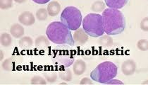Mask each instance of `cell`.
Masks as SVG:
<instances>
[{"label":"cell","instance_id":"1","mask_svg":"<svg viewBox=\"0 0 148 85\" xmlns=\"http://www.w3.org/2000/svg\"><path fill=\"white\" fill-rule=\"evenodd\" d=\"M104 33L107 35L121 34L125 28V19L119 9L108 8L102 13Z\"/></svg>","mask_w":148,"mask_h":85},{"label":"cell","instance_id":"2","mask_svg":"<svg viewBox=\"0 0 148 85\" xmlns=\"http://www.w3.org/2000/svg\"><path fill=\"white\" fill-rule=\"evenodd\" d=\"M46 34L49 40L57 45H68L73 46L75 42L71 33L62 22L54 21L47 26Z\"/></svg>","mask_w":148,"mask_h":85},{"label":"cell","instance_id":"3","mask_svg":"<svg viewBox=\"0 0 148 85\" xmlns=\"http://www.w3.org/2000/svg\"><path fill=\"white\" fill-rule=\"evenodd\" d=\"M117 66L111 61L102 62L91 72V79L102 84H107L117 75Z\"/></svg>","mask_w":148,"mask_h":85},{"label":"cell","instance_id":"4","mask_svg":"<svg viewBox=\"0 0 148 85\" xmlns=\"http://www.w3.org/2000/svg\"><path fill=\"white\" fill-rule=\"evenodd\" d=\"M83 28L87 34L93 38L102 36L104 33L102 15L99 14H89L82 21Z\"/></svg>","mask_w":148,"mask_h":85},{"label":"cell","instance_id":"5","mask_svg":"<svg viewBox=\"0 0 148 85\" xmlns=\"http://www.w3.org/2000/svg\"><path fill=\"white\" fill-rule=\"evenodd\" d=\"M61 21L69 30H76L80 28L82 21V14L80 11L74 6H68L63 10L61 14Z\"/></svg>","mask_w":148,"mask_h":85},{"label":"cell","instance_id":"6","mask_svg":"<svg viewBox=\"0 0 148 85\" xmlns=\"http://www.w3.org/2000/svg\"><path fill=\"white\" fill-rule=\"evenodd\" d=\"M52 60L57 65L64 67H69L74 62V57L71 51L68 50H59L55 52L52 57Z\"/></svg>","mask_w":148,"mask_h":85},{"label":"cell","instance_id":"7","mask_svg":"<svg viewBox=\"0 0 148 85\" xmlns=\"http://www.w3.org/2000/svg\"><path fill=\"white\" fill-rule=\"evenodd\" d=\"M122 73L125 76H131L136 70V64L133 60H127L121 65Z\"/></svg>","mask_w":148,"mask_h":85},{"label":"cell","instance_id":"8","mask_svg":"<svg viewBox=\"0 0 148 85\" xmlns=\"http://www.w3.org/2000/svg\"><path fill=\"white\" fill-rule=\"evenodd\" d=\"M73 40L75 43H77L80 46H83L88 42V36L86 32L83 30V28H79L74 33Z\"/></svg>","mask_w":148,"mask_h":85},{"label":"cell","instance_id":"9","mask_svg":"<svg viewBox=\"0 0 148 85\" xmlns=\"http://www.w3.org/2000/svg\"><path fill=\"white\" fill-rule=\"evenodd\" d=\"M19 60H22L20 56L17 57H12L6 59L2 62V68L6 71H13L16 67L18 62H19Z\"/></svg>","mask_w":148,"mask_h":85},{"label":"cell","instance_id":"10","mask_svg":"<svg viewBox=\"0 0 148 85\" xmlns=\"http://www.w3.org/2000/svg\"><path fill=\"white\" fill-rule=\"evenodd\" d=\"M18 21L21 24L24 26H31L34 24L35 19L34 15L29 12H25L22 13L18 17Z\"/></svg>","mask_w":148,"mask_h":85},{"label":"cell","instance_id":"11","mask_svg":"<svg viewBox=\"0 0 148 85\" xmlns=\"http://www.w3.org/2000/svg\"><path fill=\"white\" fill-rule=\"evenodd\" d=\"M86 70V64L83 60H77L73 64V73L77 76L82 75Z\"/></svg>","mask_w":148,"mask_h":85},{"label":"cell","instance_id":"12","mask_svg":"<svg viewBox=\"0 0 148 85\" xmlns=\"http://www.w3.org/2000/svg\"><path fill=\"white\" fill-rule=\"evenodd\" d=\"M47 12L50 17H56L61 12V5L57 1H51L47 6Z\"/></svg>","mask_w":148,"mask_h":85},{"label":"cell","instance_id":"13","mask_svg":"<svg viewBox=\"0 0 148 85\" xmlns=\"http://www.w3.org/2000/svg\"><path fill=\"white\" fill-rule=\"evenodd\" d=\"M10 33L16 38H21L24 35L25 33V30L24 28L21 24L18 23H15V24L12 25L10 28Z\"/></svg>","mask_w":148,"mask_h":85},{"label":"cell","instance_id":"14","mask_svg":"<svg viewBox=\"0 0 148 85\" xmlns=\"http://www.w3.org/2000/svg\"><path fill=\"white\" fill-rule=\"evenodd\" d=\"M106 5L109 8L120 9L128 3V0H104Z\"/></svg>","mask_w":148,"mask_h":85},{"label":"cell","instance_id":"15","mask_svg":"<svg viewBox=\"0 0 148 85\" xmlns=\"http://www.w3.org/2000/svg\"><path fill=\"white\" fill-rule=\"evenodd\" d=\"M45 78L46 81L49 83H54L57 81V72L54 71L52 70H47L43 73Z\"/></svg>","mask_w":148,"mask_h":85},{"label":"cell","instance_id":"16","mask_svg":"<svg viewBox=\"0 0 148 85\" xmlns=\"http://www.w3.org/2000/svg\"><path fill=\"white\" fill-rule=\"evenodd\" d=\"M98 43L103 47H111L113 45V39L109 35H102L99 38Z\"/></svg>","mask_w":148,"mask_h":85},{"label":"cell","instance_id":"17","mask_svg":"<svg viewBox=\"0 0 148 85\" xmlns=\"http://www.w3.org/2000/svg\"><path fill=\"white\" fill-rule=\"evenodd\" d=\"M35 43L37 47L43 48L47 47L49 46V40L46 36H40L35 39Z\"/></svg>","mask_w":148,"mask_h":85},{"label":"cell","instance_id":"18","mask_svg":"<svg viewBox=\"0 0 148 85\" xmlns=\"http://www.w3.org/2000/svg\"><path fill=\"white\" fill-rule=\"evenodd\" d=\"M19 46L23 49H28L33 44V41L30 37L24 36L19 40Z\"/></svg>","mask_w":148,"mask_h":85},{"label":"cell","instance_id":"19","mask_svg":"<svg viewBox=\"0 0 148 85\" xmlns=\"http://www.w3.org/2000/svg\"><path fill=\"white\" fill-rule=\"evenodd\" d=\"M1 44L3 47L8 48L12 44V38L10 34L8 33H3L1 35Z\"/></svg>","mask_w":148,"mask_h":85},{"label":"cell","instance_id":"20","mask_svg":"<svg viewBox=\"0 0 148 85\" xmlns=\"http://www.w3.org/2000/svg\"><path fill=\"white\" fill-rule=\"evenodd\" d=\"M59 76L63 81L70 82L72 80V73L70 69H66L59 72Z\"/></svg>","mask_w":148,"mask_h":85},{"label":"cell","instance_id":"21","mask_svg":"<svg viewBox=\"0 0 148 85\" xmlns=\"http://www.w3.org/2000/svg\"><path fill=\"white\" fill-rule=\"evenodd\" d=\"M92 11L95 12H102L105 9V4L101 1H97L92 4L91 6Z\"/></svg>","mask_w":148,"mask_h":85},{"label":"cell","instance_id":"22","mask_svg":"<svg viewBox=\"0 0 148 85\" xmlns=\"http://www.w3.org/2000/svg\"><path fill=\"white\" fill-rule=\"evenodd\" d=\"M48 12L45 9H40L37 11L36 17L39 21H45L47 19Z\"/></svg>","mask_w":148,"mask_h":85},{"label":"cell","instance_id":"23","mask_svg":"<svg viewBox=\"0 0 148 85\" xmlns=\"http://www.w3.org/2000/svg\"><path fill=\"white\" fill-rule=\"evenodd\" d=\"M137 47L142 51H146L148 49V41L147 39H140L137 43Z\"/></svg>","mask_w":148,"mask_h":85},{"label":"cell","instance_id":"24","mask_svg":"<svg viewBox=\"0 0 148 85\" xmlns=\"http://www.w3.org/2000/svg\"><path fill=\"white\" fill-rule=\"evenodd\" d=\"M31 84H46V80L42 77L38 76H34L31 79Z\"/></svg>","mask_w":148,"mask_h":85},{"label":"cell","instance_id":"25","mask_svg":"<svg viewBox=\"0 0 148 85\" xmlns=\"http://www.w3.org/2000/svg\"><path fill=\"white\" fill-rule=\"evenodd\" d=\"M13 5V0H0V7L1 9H10Z\"/></svg>","mask_w":148,"mask_h":85},{"label":"cell","instance_id":"26","mask_svg":"<svg viewBox=\"0 0 148 85\" xmlns=\"http://www.w3.org/2000/svg\"><path fill=\"white\" fill-rule=\"evenodd\" d=\"M140 28L144 31H147L148 30V18L145 17L140 22Z\"/></svg>","mask_w":148,"mask_h":85},{"label":"cell","instance_id":"27","mask_svg":"<svg viewBox=\"0 0 148 85\" xmlns=\"http://www.w3.org/2000/svg\"><path fill=\"white\" fill-rule=\"evenodd\" d=\"M80 84H93V82L88 77H84L81 79V81L80 82Z\"/></svg>","mask_w":148,"mask_h":85},{"label":"cell","instance_id":"28","mask_svg":"<svg viewBox=\"0 0 148 85\" xmlns=\"http://www.w3.org/2000/svg\"><path fill=\"white\" fill-rule=\"evenodd\" d=\"M107 84H123V83L122 82H121L120 80H118V79H111L110 81H109L108 82H107Z\"/></svg>","mask_w":148,"mask_h":85},{"label":"cell","instance_id":"29","mask_svg":"<svg viewBox=\"0 0 148 85\" xmlns=\"http://www.w3.org/2000/svg\"><path fill=\"white\" fill-rule=\"evenodd\" d=\"M33 1L35 3H37V4H46V3L49 2L50 0H33Z\"/></svg>","mask_w":148,"mask_h":85},{"label":"cell","instance_id":"30","mask_svg":"<svg viewBox=\"0 0 148 85\" xmlns=\"http://www.w3.org/2000/svg\"><path fill=\"white\" fill-rule=\"evenodd\" d=\"M25 1H26V0H14V1L18 3V4H22V3L25 2Z\"/></svg>","mask_w":148,"mask_h":85},{"label":"cell","instance_id":"31","mask_svg":"<svg viewBox=\"0 0 148 85\" xmlns=\"http://www.w3.org/2000/svg\"><path fill=\"white\" fill-rule=\"evenodd\" d=\"M0 54H1V57H0V60H2L3 58H4V53H3V51L1 50V52H0Z\"/></svg>","mask_w":148,"mask_h":85}]
</instances>
